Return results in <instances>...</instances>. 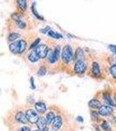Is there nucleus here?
Here are the masks:
<instances>
[{
  "mask_svg": "<svg viewBox=\"0 0 116 131\" xmlns=\"http://www.w3.org/2000/svg\"><path fill=\"white\" fill-rule=\"evenodd\" d=\"M10 51L14 54L23 53L26 50V42L24 39H20L18 41H14L9 45Z\"/></svg>",
  "mask_w": 116,
  "mask_h": 131,
  "instance_id": "f257e3e1",
  "label": "nucleus"
},
{
  "mask_svg": "<svg viewBox=\"0 0 116 131\" xmlns=\"http://www.w3.org/2000/svg\"><path fill=\"white\" fill-rule=\"evenodd\" d=\"M61 58H62L63 61L66 64H69L73 59V50H72L71 46L66 45L62 48V52H61Z\"/></svg>",
  "mask_w": 116,
  "mask_h": 131,
  "instance_id": "f03ea898",
  "label": "nucleus"
},
{
  "mask_svg": "<svg viewBox=\"0 0 116 131\" xmlns=\"http://www.w3.org/2000/svg\"><path fill=\"white\" fill-rule=\"evenodd\" d=\"M86 69V63L84 61V60H76V63L74 65V72L77 74H82L85 73Z\"/></svg>",
  "mask_w": 116,
  "mask_h": 131,
  "instance_id": "7ed1b4c3",
  "label": "nucleus"
},
{
  "mask_svg": "<svg viewBox=\"0 0 116 131\" xmlns=\"http://www.w3.org/2000/svg\"><path fill=\"white\" fill-rule=\"evenodd\" d=\"M37 53L39 54V58L40 59H45L47 57V54L49 52V49H48V46L45 45V44H41L39 45L37 47L35 48Z\"/></svg>",
  "mask_w": 116,
  "mask_h": 131,
  "instance_id": "20e7f679",
  "label": "nucleus"
},
{
  "mask_svg": "<svg viewBox=\"0 0 116 131\" xmlns=\"http://www.w3.org/2000/svg\"><path fill=\"white\" fill-rule=\"evenodd\" d=\"M25 115H26V117L28 119V122H30L31 123H37V122L39 119L38 113L35 112V110H33V109H28V110H26Z\"/></svg>",
  "mask_w": 116,
  "mask_h": 131,
  "instance_id": "39448f33",
  "label": "nucleus"
},
{
  "mask_svg": "<svg viewBox=\"0 0 116 131\" xmlns=\"http://www.w3.org/2000/svg\"><path fill=\"white\" fill-rule=\"evenodd\" d=\"M11 18L16 22L17 25L19 27L20 29H25L26 27V24L25 23V21L23 19H21V17L19 14L18 13H13L11 15Z\"/></svg>",
  "mask_w": 116,
  "mask_h": 131,
  "instance_id": "423d86ee",
  "label": "nucleus"
},
{
  "mask_svg": "<svg viewBox=\"0 0 116 131\" xmlns=\"http://www.w3.org/2000/svg\"><path fill=\"white\" fill-rule=\"evenodd\" d=\"M113 112V107L111 106H107V105H102L100 108H99V114L103 116H107L111 115Z\"/></svg>",
  "mask_w": 116,
  "mask_h": 131,
  "instance_id": "0eeeda50",
  "label": "nucleus"
},
{
  "mask_svg": "<svg viewBox=\"0 0 116 131\" xmlns=\"http://www.w3.org/2000/svg\"><path fill=\"white\" fill-rule=\"evenodd\" d=\"M15 119L18 122H19V123H23V124L27 123V122H28V119H27V117H26V115L23 113V112H18L15 115Z\"/></svg>",
  "mask_w": 116,
  "mask_h": 131,
  "instance_id": "6e6552de",
  "label": "nucleus"
},
{
  "mask_svg": "<svg viewBox=\"0 0 116 131\" xmlns=\"http://www.w3.org/2000/svg\"><path fill=\"white\" fill-rule=\"evenodd\" d=\"M47 121H46V118L44 117H39V121L37 122V127L39 130L44 131L46 129V125H47Z\"/></svg>",
  "mask_w": 116,
  "mask_h": 131,
  "instance_id": "1a4fd4ad",
  "label": "nucleus"
},
{
  "mask_svg": "<svg viewBox=\"0 0 116 131\" xmlns=\"http://www.w3.org/2000/svg\"><path fill=\"white\" fill-rule=\"evenodd\" d=\"M62 123H63L62 118H61L60 116H56L55 119L52 122V128H53L54 130L60 129L61 128V126H62Z\"/></svg>",
  "mask_w": 116,
  "mask_h": 131,
  "instance_id": "9d476101",
  "label": "nucleus"
},
{
  "mask_svg": "<svg viewBox=\"0 0 116 131\" xmlns=\"http://www.w3.org/2000/svg\"><path fill=\"white\" fill-rule=\"evenodd\" d=\"M92 73L94 77H100V66L97 62L94 61L92 65Z\"/></svg>",
  "mask_w": 116,
  "mask_h": 131,
  "instance_id": "9b49d317",
  "label": "nucleus"
},
{
  "mask_svg": "<svg viewBox=\"0 0 116 131\" xmlns=\"http://www.w3.org/2000/svg\"><path fill=\"white\" fill-rule=\"evenodd\" d=\"M46 59H47L48 62L51 63V64H53V63H55L56 61L59 60V59L57 58L55 52H54V50H49V52H48Z\"/></svg>",
  "mask_w": 116,
  "mask_h": 131,
  "instance_id": "f8f14e48",
  "label": "nucleus"
},
{
  "mask_svg": "<svg viewBox=\"0 0 116 131\" xmlns=\"http://www.w3.org/2000/svg\"><path fill=\"white\" fill-rule=\"evenodd\" d=\"M39 59L40 58H39V54L37 53V52H36L35 49L31 50L30 53L28 54V60H30L31 62H37Z\"/></svg>",
  "mask_w": 116,
  "mask_h": 131,
  "instance_id": "ddd939ff",
  "label": "nucleus"
},
{
  "mask_svg": "<svg viewBox=\"0 0 116 131\" xmlns=\"http://www.w3.org/2000/svg\"><path fill=\"white\" fill-rule=\"evenodd\" d=\"M35 109L37 112H39V113H45V112L46 111V105L45 104L44 102H37L35 103Z\"/></svg>",
  "mask_w": 116,
  "mask_h": 131,
  "instance_id": "4468645a",
  "label": "nucleus"
},
{
  "mask_svg": "<svg viewBox=\"0 0 116 131\" xmlns=\"http://www.w3.org/2000/svg\"><path fill=\"white\" fill-rule=\"evenodd\" d=\"M84 57H85V52H84V51L82 48H77V50H76L75 52V60H81L84 59Z\"/></svg>",
  "mask_w": 116,
  "mask_h": 131,
  "instance_id": "2eb2a0df",
  "label": "nucleus"
},
{
  "mask_svg": "<svg viewBox=\"0 0 116 131\" xmlns=\"http://www.w3.org/2000/svg\"><path fill=\"white\" fill-rule=\"evenodd\" d=\"M88 106L91 107V108L96 109V108H100V107H101V104L98 100H96V99H92V100H91L89 102H88Z\"/></svg>",
  "mask_w": 116,
  "mask_h": 131,
  "instance_id": "dca6fc26",
  "label": "nucleus"
},
{
  "mask_svg": "<svg viewBox=\"0 0 116 131\" xmlns=\"http://www.w3.org/2000/svg\"><path fill=\"white\" fill-rule=\"evenodd\" d=\"M17 5L22 12H25L27 9L26 0H17Z\"/></svg>",
  "mask_w": 116,
  "mask_h": 131,
  "instance_id": "f3484780",
  "label": "nucleus"
},
{
  "mask_svg": "<svg viewBox=\"0 0 116 131\" xmlns=\"http://www.w3.org/2000/svg\"><path fill=\"white\" fill-rule=\"evenodd\" d=\"M103 99H104V101H106L108 105H111V106H114V102H113V99L111 98L110 94H104V95H103Z\"/></svg>",
  "mask_w": 116,
  "mask_h": 131,
  "instance_id": "a211bd4d",
  "label": "nucleus"
},
{
  "mask_svg": "<svg viewBox=\"0 0 116 131\" xmlns=\"http://www.w3.org/2000/svg\"><path fill=\"white\" fill-rule=\"evenodd\" d=\"M47 35L51 38H53V39H62L63 38V36L61 34H60V33H58V32H55V31H53L52 30H50L48 31Z\"/></svg>",
  "mask_w": 116,
  "mask_h": 131,
  "instance_id": "6ab92c4d",
  "label": "nucleus"
},
{
  "mask_svg": "<svg viewBox=\"0 0 116 131\" xmlns=\"http://www.w3.org/2000/svg\"><path fill=\"white\" fill-rule=\"evenodd\" d=\"M55 117H56L55 115H54V113H52V112L47 113V115H46V121H47V123L48 124L52 123V122L55 119Z\"/></svg>",
  "mask_w": 116,
  "mask_h": 131,
  "instance_id": "aec40b11",
  "label": "nucleus"
},
{
  "mask_svg": "<svg viewBox=\"0 0 116 131\" xmlns=\"http://www.w3.org/2000/svg\"><path fill=\"white\" fill-rule=\"evenodd\" d=\"M19 37H20V34H18V33H17V32H12V33H10L9 35V37H8V40L11 41V42L15 41L16 39H18Z\"/></svg>",
  "mask_w": 116,
  "mask_h": 131,
  "instance_id": "412c9836",
  "label": "nucleus"
},
{
  "mask_svg": "<svg viewBox=\"0 0 116 131\" xmlns=\"http://www.w3.org/2000/svg\"><path fill=\"white\" fill-rule=\"evenodd\" d=\"M35 5H36V4H33L32 6H31V10H32L33 14H34V16H35L37 18H39V20H43V19H44V18H43V17H42V16L39 15V13H38V12H37V10H36Z\"/></svg>",
  "mask_w": 116,
  "mask_h": 131,
  "instance_id": "4be33fe9",
  "label": "nucleus"
},
{
  "mask_svg": "<svg viewBox=\"0 0 116 131\" xmlns=\"http://www.w3.org/2000/svg\"><path fill=\"white\" fill-rule=\"evenodd\" d=\"M45 73H46V68H45V67H39V71H38V75L39 76H44V75H45Z\"/></svg>",
  "mask_w": 116,
  "mask_h": 131,
  "instance_id": "5701e85b",
  "label": "nucleus"
},
{
  "mask_svg": "<svg viewBox=\"0 0 116 131\" xmlns=\"http://www.w3.org/2000/svg\"><path fill=\"white\" fill-rule=\"evenodd\" d=\"M101 128H102L105 131H110L111 130V127L109 126V124L107 123V122H102V124H101Z\"/></svg>",
  "mask_w": 116,
  "mask_h": 131,
  "instance_id": "b1692460",
  "label": "nucleus"
},
{
  "mask_svg": "<svg viewBox=\"0 0 116 131\" xmlns=\"http://www.w3.org/2000/svg\"><path fill=\"white\" fill-rule=\"evenodd\" d=\"M110 73L114 79H116V65H113L110 67Z\"/></svg>",
  "mask_w": 116,
  "mask_h": 131,
  "instance_id": "393cba45",
  "label": "nucleus"
},
{
  "mask_svg": "<svg viewBox=\"0 0 116 131\" xmlns=\"http://www.w3.org/2000/svg\"><path fill=\"white\" fill-rule=\"evenodd\" d=\"M39 41H40V39H37L36 40L33 42V44L31 46V47H30V49L31 50H33V49H35L36 47L38 46V45H39Z\"/></svg>",
  "mask_w": 116,
  "mask_h": 131,
  "instance_id": "a878e982",
  "label": "nucleus"
},
{
  "mask_svg": "<svg viewBox=\"0 0 116 131\" xmlns=\"http://www.w3.org/2000/svg\"><path fill=\"white\" fill-rule=\"evenodd\" d=\"M99 112H95V111H94V112H92L91 113V116H92V120H94V121H96V120H98L99 119Z\"/></svg>",
  "mask_w": 116,
  "mask_h": 131,
  "instance_id": "bb28decb",
  "label": "nucleus"
},
{
  "mask_svg": "<svg viewBox=\"0 0 116 131\" xmlns=\"http://www.w3.org/2000/svg\"><path fill=\"white\" fill-rule=\"evenodd\" d=\"M54 52H55L57 58H58V59L60 58V46H56L55 49H54Z\"/></svg>",
  "mask_w": 116,
  "mask_h": 131,
  "instance_id": "cd10ccee",
  "label": "nucleus"
},
{
  "mask_svg": "<svg viewBox=\"0 0 116 131\" xmlns=\"http://www.w3.org/2000/svg\"><path fill=\"white\" fill-rule=\"evenodd\" d=\"M108 48H109V50H110L111 52H113V53H116V46L110 45V46H108Z\"/></svg>",
  "mask_w": 116,
  "mask_h": 131,
  "instance_id": "c85d7f7f",
  "label": "nucleus"
},
{
  "mask_svg": "<svg viewBox=\"0 0 116 131\" xmlns=\"http://www.w3.org/2000/svg\"><path fill=\"white\" fill-rule=\"evenodd\" d=\"M18 131H30V128H28V127H22Z\"/></svg>",
  "mask_w": 116,
  "mask_h": 131,
  "instance_id": "c756f323",
  "label": "nucleus"
},
{
  "mask_svg": "<svg viewBox=\"0 0 116 131\" xmlns=\"http://www.w3.org/2000/svg\"><path fill=\"white\" fill-rule=\"evenodd\" d=\"M31 88L32 89H35V86H34V82H33V78H31Z\"/></svg>",
  "mask_w": 116,
  "mask_h": 131,
  "instance_id": "7c9ffc66",
  "label": "nucleus"
},
{
  "mask_svg": "<svg viewBox=\"0 0 116 131\" xmlns=\"http://www.w3.org/2000/svg\"><path fill=\"white\" fill-rule=\"evenodd\" d=\"M77 121H79V122H83V120H82L81 116H78V117H77Z\"/></svg>",
  "mask_w": 116,
  "mask_h": 131,
  "instance_id": "2f4dec72",
  "label": "nucleus"
},
{
  "mask_svg": "<svg viewBox=\"0 0 116 131\" xmlns=\"http://www.w3.org/2000/svg\"><path fill=\"white\" fill-rule=\"evenodd\" d=\"M34 131H39V130H34Z\"/></svg>",
  "mask_w": 116,
  "mask_h": 131,
  "instance_id": "473e14b6",
  "label": "nucleus"
}]
</instances>
